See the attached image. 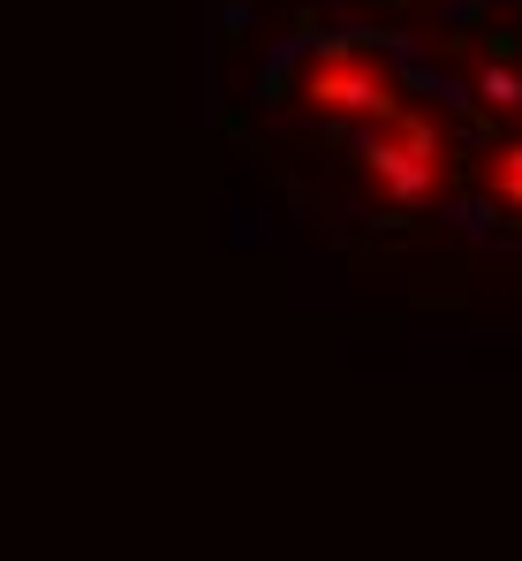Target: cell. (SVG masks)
<instances>
[{
    "instance_id": "cell-1",
    "label": "cell",
    "mask_w": 522,
    "mask_h": 561,
    "mask_svg": "<svg viewBox=\"0 0 522 561\" xmlns=\"http://www.w3.org/2000/svg\"><path fill=\"white\" fill-rule=\"evenodd\" d=\"M356 160H363V183L379 190L394 213H417V205H432L446 175H454V145H446V122L425 114V106H394V114H379V122H363V137H356Z\"/></svg>"
},
{
    "instance_id": "cell-2",
    "label": "cell",
    "mask_w": 522,
    "mask_h": 561,
    "mask_svg": "<svg viewBox=\"0 0 522 561\" xmlns=\"http://www.w3.org/2000/svg\"><path fill=\"white\" fill-rule=\"evenodd\" d=\"M295 106L303 114H326V122H379V114H394L402 106V69L379 54V46H356V38H334V46H318L303 69H295Z\"/></svg>"
},
{
    "instance_id": "cell-3",
    "label": "cell",
    "mask_w": 522,
    "mask_h": 561,
    "mask_svg": "<svg viewBox=\"0 0 522 561\" xmlns=\"http://www.w3.org/2000/svg\"><path fill=\"white\" fill-rule=\"evenodd\" d=\"M485 197H492L500 213H515V220H522V137H515V145H500V152L485 160Z\"/></svg>"
}]
</instances>
